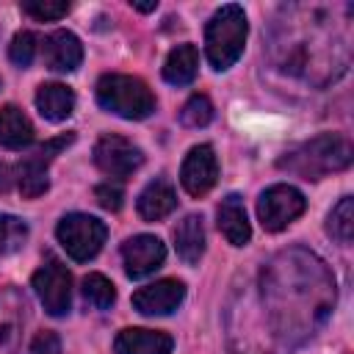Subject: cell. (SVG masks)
<instances>
[{
    "label": "cell",
    "mask_w": 354,
    "mask_h": 354,
    "mask_svg": "<svg viewBox=\"0 0 354 354\" xmlns=\"http://www.w3.org/2000/svg\"><path fill=\"white\" fill-rule=\"evenodd\" d=\"M348 3H288L266 33V58L274 72L310 88H326L351 64Z\"/></svg>",
    "instance_id": "cell-1"
},
{
    "label": "cell",
    "mask_w": 354,
    "mask_h": 354,
    "mask_svg": "<svg viewBox=\"0 0 354 354\" xmlns=\"http://www.w3.org/2000/svg\"><path fill=\"white\" fill-rule=\"evenodd\" d=\"M260 293L271 332L285 346L307 343L326 324L337 299L329 266L304 246L282 249L266 263Z\"/></svg>",
    "instance_id": "cell-2"
},
{
    "label": "cell",
    "mask_w": 354,
    "mask_h": 354,
    "mask_svg": "<svg viewBox=\"0 0 354 354\" xmlns=\"http://www.w3.org/2000/svg\"><path fill=\"white\" fill-rule=\"evenodd\" d=\"M351 160H354V147L346 136L321 133V136L288 149L279 158V169H285L296 177H304V180H321L326 174L348 169Z\"/></svg>",
    "instance_id": "cell-3"
},
{
    "label": "cell",
    "mask_w": 354,
    "mask_h": 354,
    "mask_svg": "<svg viewBox=\"0 0 354 354\" xmlns=\"http://www.w3.org/2000/svg\"><path fill=\"white\" fill-rule=\"evenodd\" d=\"M246 30H249L246 14L235 3L221 6L210 17V22L205 28V53H207V61L213 69L224 72L241 58L243 44H246Z\"/></svg>",
    "instance_id": "cell-4"
},
{
    "label": "cell",
    "mask_w": 354,
    "mask_h": 354,
    "mask_svg": "<svg viewBox=\"0 0 354 354\" xmlns=\"http://www.w3.org/2000/svg\"><path fill=\"white\" fill-rule=\"evenodd\" d=\"M97 102L122 119H147L155 111V94L141 77L133 75H102L97 80Z\"/></svg>",
    "instance_id": "cell-5"
},
{
    "label": "cell",
    "mask_w": 354,
    "mask_h": 354,
    "mask_svg": "<svg viewBox=\"0 0 354 354\" xmlns=\"http://www.w3.org/2000/svg\"><path fill=\"white\" fill-rule=\"evenodd\" d=\"M55 235L72 260L86 263L102 249V243L108 238V227L88 213H69L58 221Z\"/></svg>",
    "instance_id": "cell-6"
},
{
    "label": "cell",
    "mask_w": 354,
    "mask_h": 354,
    "mask_svg": "<svg viewBox=\"0 0 354 354\" xmlns=\"http://www.w3.org/2000/svg\"><path fill=\"white\" fill-rule=\"evenodd\" d=\"M307 207V199L299 188L293 185H271L260 194L257 199V216H260V224L263 230L268 232H279L285 230L290 221H296Z\"/></svg>",
    "instance_id": "cell-7"
},
{
    "label": "cell",
    "mask_w": 354,
    "mask_h": 354,
    "mask_svg": "<svg viewBox=\"0 0 354 354\" xmlns=\"http://www.w3.org/2000/svg\"><path fill=\"white\" fill-rule=\"evenodd\" d=\"M72 141H75V136H72V133H64V136H58V138L44 141L33 155H28L25 160H19V166H17V183H19L22 196L36 199V196H41V194L47 191V185H50V180H47V166H50L53 158H55L64 147H69Z\"/></svg>",
    "instance_id": "cell-8"
},
{
    "label": "cell",
    "mask_w": 354,
    "mask_h": 354,
    "mask_svg": "<svg viewBox=\"0 0 354 354\" xmlns=\"http://www.w3.org/2000/svg\"><path fill=\"white\" fill-rule=\"evenodd\" d=\"M33 290L50 315H66L72 304V277L66 266L55 257H47L33 274Z\"/></svg>",
    "instance_id": "cell-9"
},
{
    "label": "cell",
    "mask_w": 354,
    "mask_h": 354,
    "mask_svg": "<svg viewBox=\"0 0 354 354\" xmlns=\"http://www.w3.org/2000/svg\"><path fill=\"white\" fill-rule=\"evenodd\" d=\"M94 163L100 166V171H105L108 177H116V180H124L130 177L141 163H144V152L127 141L124 136H102L97 144H94Z\"/></svg>",
    "instance_id": "cell-10"
},
{
    "label": "cell",
    "mask_w": 354,
    "mask_h": 354,
    "mask_svg": "<svg viewBox=\"0 0 354 354\" xmlns=\"http://www.w3.org/2000/svg\"><path fill=\"white\" fill-rule=\"evenodd\" d=\"M218 180V160L210 144L191 147V152L183 160L180 169V183L191 196H205Z\"/></svg>",
    "instance_id": "cell-11"
},
{
    "label": "cell",
    "mask_w": 354,
    "mask_h": 354,
    "mask_svg": "<svg viewBox=\"0 0 354 354\" xmlns=\"http://www.w3.org/2000/svg\"><path fill=\"white\" fill-rule=\"evenodd\" d=\"M122 260L130 279H144L158 271L166 260V246L155 235H136L122 243Z\"/></svg>",
    "instance_id": "cell-12"
},
{
    "label": "cell",
    "mask_w": 354,
    "mask_h": 354,
    "mask_svg": "<svg viewBox=\"0 0 354 354\" xmlns=\"http://www.w3.org/2000/svg\"><path fill=\"white\" fill-rule=\"evenodd\" d=\"M185 299V285L180 279H160L133 293V307L141 315H169Z\"/></svg>",
    "instance_id": "cell-13"
},
{
    "label": "cell",
    "mask_w": 354,
    "mask_h": 354,
    "mask_svg": "<svg viewBox=\"0 0 354 354\" xmlns=\"http://www.w3.org/2000/svg\"><path fill=\"white\" fill-rule=\"evenodd\" d=\"M25 321V299L17 288L0 290V354H17Z\"/></svg>",
    "instance_id": "cell-14"
},
{
    "label": "cell",
    "mask_w": 354,
    "mask_h": 354,
    "mask_svg": "<svg viewBox=\"0 0 354 354\" xmlns=\"http://www.w3.org/2000/svg\"><path fill=\"white\" fill-rule=\"evenodd\" d=\"M44 64L53 72H72L83 61V44L69 30H55L44 39Z\"/></svg>",
    "instance_id": "cell-15"
},
{
    "label": "cell",
    "mask_w": 354,
    "mask_h": 354,
    "mask_svg": "<svg viewBox=\"0 0 354 354\" xmlns=\"http://www.w3.org/2000/svg\"><path fill=\"white\" fill-rule=\"evenodd\" d=\"M174 340L158 329H122L113 340L116 354H171Z\"/></svg>",
    "instance_id": "cell-16"
},
{
    "label": "cell",
    "mask_w": 354,
    "mask_h": 354,
    "mask_svg": "<svg viewBox=\"0 0 354 354\" xmlns=\"http://www.w3.org/2000/svg\"><path fill=\"white\" fill-rule=\"evenodd\" d=\"M218 216V230L221 235L232 243V246H243L249 243L252 238V227H249V218H246V207H243V199L238 194H227L216 210Z\"/></svg>",
    "instance_id": "cell-17"
},
{
    "label": "cell",
    "mask_w": 354,
    "mask_h": 354,
    "mask_svg": "<svg viewBox=\"0 0 354 354\" xmlns=\"http://www.w3.org/2000/svg\"><path fill=\"white\" fill-rule=\"evenodd\" d=\"M174 207H177V194H174L171 183L163 180V177L147 183V188L138 194V213H141V218H147V221H160V218H166Z\"/></svg>",
    "instance_id": "cell-18"
},
{
    "label": "cell",
    "mask_w": 354,
    "mask_h": 354,
    "mask_svg": "<svg viewBox=\"0 0 354 354\" xmlns=\"http://www.w3.org/2000/svg\"><path fill=\"white\" fill-rule=\"evenodd\" d=\"M0 144L6 149H25L33 144V124L17 105L0 108Z\"/></svg>",
    "instance_id": "cell-19"
},
{
    "label": "cell",
    "mask_w": 354,
    "mask_h": 354,
    "mask_svg": "<svg viewBox=\"0 0 354 354\" xmlns=\"http://www.w3.org/2000/svg\"><path fill=\"white\" fill-rule=\"evenodd\" d=\"M36 108L50 122H64L75 111V94L64 83H44L36 91Z\"/></svg>",
    "instance_id": "cell-20"
},
{
    "label": "cell",
    "mask_w": 354,
    "mask_h": 354,
    "mask_svg": "<svg viewBox=\"0 0 354 354\" xmlns=\"http://www.w3.org/2000/svg\"><path fill=\"white\" fill-rule=\"evenodd\" d=\"M196 72H199V53L194 44H177L163 64V80L171 86L194 83Z\"/></svg>",
    "instance_id": "cell-21"
},
{
    "label": "cell",
    "mask_w": 354,
    "mask_h": 354,
    "mask_svg": "<svg viewBox=\"0 0 354 354\" xmlns=\"http://www.w3.org/2000/svg\"><path fill=\"white\" fill-rule=\"evenodd\" d=\"M174 249L188 266L199 263V257L205 254V227L199 216L191 213L174 227Z\"/></svg>",
    "instance_id": "cell-22"
},
{
    "label": "cell",
    "mask_w": 354,
    "mask_h": 354,
    "mask_svg": "<svg viewBox=\"0 0 354 354\" xmlns=\"http://www.w3.org/2000/svg\"><path fill=\"white\" fill-rule=\"evenodd\" d=\"M326 232L337 243H351V238H354V199L351 196H343L332 207V213L326 218Z\"/></svg>",
    "instance_id": "cell-23"
},
{
    "label": "cell",
    "mask_w": 354,
    "mask_h": 354,
    "mask_svg": "<svg viewBox=\"0 0 354 354\" xmlns=\"http://www.w3.org/2000/svg\"><path fill=\"white\" fill-rule=\"evenodd\" d=\"M28 241V224L19 216L0 213V254H14Z\"/></svg>",
    "instance_id": "cell-24"
},
{
    "label": "cell",
    "mask_w": 354,
    "mask_h": 354,
    "mask_svg": "<svg viewBox=\"0 0 354 354\" xmlns=\"http://www.w3.org/2000/svg\"><path fill=\"white\" fill-rule=\"evenodd\" d=\"M83 296L88 304H94L97 310H108L113 301H116V288L108 277L102 274H88L83 279Z\"/></svg>",
    "instance_id": "cell-25"
},
{
    "label": "cell",
    "mask_w": 354,
    "mask_h": 354,
    "mask_svg": "<svg viewBox=\"0 0 354 354\" xmlns=\"http://www.w3.org/2000/svg\"><path fill=\"white\" fill-rule=\"evenodd\" d=\"M180 122L185 127H205L213 122V102L205 97V94H194L183 111H180Z\"/></svg>",
    "instance_id": "cell-26"
},
{
    "label": "cell",
    "mask_w": 354,
    "mask_h": 354,
    "mask_svg": "<svg viewBox=\"0 0 354 354\" xmlns=\"http://www.w3.org/2000/svg\"><path fill=\"white\" fill-rule=\"evenodd\" d=\"M36 53H39V39H36V33H30V30L17 33V36L11 39V44H8V58H11V64H17V66H30L33 58H36Z\"/></svg>",
    "instance_id": "cell-27"
},
{
    "label": "cell",
    "mask_w": 354,
    "mask_h": 354,
    "mask_svg": "<svg viewBox=\"0 0 354 354\" xmlns=\"http://www.w3.org/2000/svg\"><path fill=\"white\" fill-rule=\"evenodd\" d=\"M22 11L30 14L39 22H50V19L66 17L69 3H61V0H28V3H22Z\"/></svg>",
    "instance_id": "cell-28"
},
{
    "label": "cell",
    "mask_w": 354,
    "mask_h": 354,
    "mask_svg": "<svg viewBox=\"0 0 354 354\" xmlns=\"http://www.w3.org/2000/svg\"><path fill=\"white\" fill-rule=\"evenodd\" d=\"M94 196H97L100 207H105V210H113L116 213L122 207V188L113 185V183H100L94 188Z\"/></svg>",
    "instance_id": "cell-29"
},
{
    "label": "cell",
    "mask_w": 354,
    "mask_h": 354,
    "mask_svg": "<svg viewBox=\"0 0 354 354\" xmlns=\"http://www.w3.org/2000/svg\"><path fill=\"white\" fill-rule=\"evenodd\" d=\"M28 354H61V340L55 332H39L28 348Z\"/></svg>",
    "instance_id": "cell-30"
},
{
    "label": "cell",
    "mask_w": 354,
    "mask_h": 354,
    "mask_svg": "<svg viewBox=\"0 0 354 354\" xmlns=\"http://www.w3.org/2000/svg\"><path fill=\"white\" fill-rule=\"evenodd\" d=\"M11 185H14V171H11V166L0 163V194H6Z\"/></svg>",
    "instance_id": "cell-31"
},
{
    "label": "cell",
    "mask_w": 354,
    "mask_h": 354,
    "mask_svg": "<svg viewBox=\"0 0 354 354\" xmlns=\"http://www.w3.org/2000/svg\"><path fill=\"white\" fill-rule=\"evenodd\" d=\"M133 8L147 14V11H155V8H158V3H133Z\"/></svg>",
    "instance_id": "cell-32"
}]
</instances>
